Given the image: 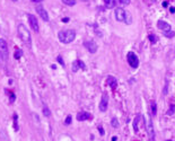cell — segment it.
<instances>
[{"label": "cell", "instance_id": "cell-1", "mask_svg": "<svg viewBox=\"0 0 175 141\" xmlns=\"http://www.w3.org/2000/svg\"><path fill=\"white\" fill-rule=\"evenodd\" d=\"M59 41L63 44H69L71 43L72 41L75 40L76 37V32L74 29H64V31H60L58 34Z\"/></svg>", "mask_w": 175, "mask_h": 141}, {"label": "cell", "instance_id": "cell-2", "mask_svg": "<svg viewBox=\"0 0 175 141\" xmlns=\"http://www.w3.org/2000/svg\"><path fill=\"white\" fill-rule=\"evenodd\" d=\"M18 35H19L20 40L24 42L27 46H31L32 44V40H31V34L28 32V29L26 28V26L23 24H20L18 26Z\"/></svg>", "mask_w": 175, "mask_h": 141}, {"label": "cell", "instance_id": "cell-3", "mask_svg": "<svg viewBox=\"0 0 175 141\" xmlns=\"http://www.w3.org/2000/svg\"><path fill=\"white\" fill-rule=\"evenodd\" d=\"M8 58H9V52L7 42L4 39H0V62L2 65H6V62L8 61Z\"/></svg>", "mask_w": 175, "mask_h": 141}, {"label": "cell", "instance_id": "cell-4", "mask_svg": "<svg viewBox=\"0 0 175 141\" xmlns=\"http://www.w3.org/2000/svg\"><path fill=\"white\" fill-rule=\"evenodd\" d=\"M127 60H128V63L130 65V67L133 69L138 68V65H139V59H138V56L137 54L133 52H129L127 54Z\"/></svg>", "mask_w": 175, "mask_h": 141}, {"label": "cell", "instance_id": "cell-5", "mask_svg": "<svg viewBox=\"0 0 175 141\" xmlns=\"http://www.w3.org/2000/svg\"><path fill=\"white\" fill-rule=\"evenodd\" d=\"M27 18H28L29 26L32 27L33 31H34V32H39V22H37V18H36L34 15H32V14H28Z\"/></svg>", "mask_w": 175, "mask_h": 141}, {"label": "cell", "instance_id": "cell-6", "mask_svg": "<svg viewBox=\"0 0 175 141\" xmlns=\"http://www.w3.org/2000/svg\"><path fill=\"white\" fill-rule=\"evenodd\" d=\"M84 46L87 49L88 52H91L92 54H94L97 51V45H96V43L94 41H86L84 43Z\"/></svg>", "mask_w": 175, "mask_h": 141}, {"label": "cell", "instance_id": "cell-7", "mask_svg": "<svg viewBox=\"0 0 175 141\" xmlns=\"http://www.w3.org/2000/svg\"><path fill=\"white\" fill-rule=\"evenodd\" d=\"M108 96L106 94H103L100 103V111L101 112H105L108 109Z\"/></svg>", "mask_w": 175, "mask_h": 141}, {"label": "cell", "instance_id": "cell-8", "mask_svg": "<svg viewBox=\"0 0 175 141\" xmlns=\"http://www.w3.org/2000/svg\"><path fill=\"white\" fill-rule=\"evenodd\" d=\"M125 17H127V12H125L124 9H122V8H116L115 9L116 20H119V22H124V20H125Z\"/></svg>", "mask_w": 175, "mask_h": 141}, {"label": "cell", "instance_id": "cell-9", "mask_svg": "<svg viewBox=\"0 0 175 141\" xmlns=\"http://www.w3.org/2000/svg\"><path fill=\"white\" fill-rule=\"evenodd\" d=\"M36 12H37L39 16H40L42 19L45 20V22H48V20H49V15H48V12H46V10H45L42 6H37V7H36Z\"/></svg>", "mask_w": 175, "mask_h": 141}, {"label": "cell", "instance_id": "cell-10", "mask_svg": "<svg viewBox=\"0 0 175 141\" xmlns=\"http://www.w3.org/2000/svg\"><path fill=\"white\" fill-rule=\"evenodd\" d=\"M147 131H148V136L151 139V141H155V130H154V124H153V121L149 120L147 125Z\"/></svg>", "mask_w": 175, "mask_h": 141}, {"label": "cell", "instance_id": "cell-11", "mask_svg": "<svg viewBox=\"0 0 175 141\" xmlns=\"http://www.w3.org/2000/svg\"><path fill=\"white\" fill-rule=\"evenodd\" d=\"M92 119V114L88 112H80L77 114V120L78 121H87V120H91Z\"/></svg>", "mask_w": 175, "mask_h": 141}, {"label": "cell", "instance_id": "cell-12", "mask_svg": "<svg viewBox=\"0 0 175 141\" xmlns=\"http://www.w3.org/2000/svg\"><path fill=\"white\" fill-rule=\"evenodd\" d=\"M157 26H158L159 29H162L163 32H166V31H171L172 29V26L168 23L164 22V20H158L157 22Z\"/></svg>", "mask_w": 175, "mask_h": 141}, {"label": "cell", "instance_id": "cell-13", "mask_svg": "<svg viewBox=\"0 0 175 141\" xmlns=\"http://www.w3.org/2000/svg\"><path fill=\"white\" fill-rule=\"evenodd\" d=\"M106 82H108V85L111 87L112 90H115V88L118 87V82H116V79L114 77L108 76V78H106Z\"/></svg>", "mask_w": 175, "mask_h": 141}, {"label": "cell", "instance_id": "cell-14", "mask_svg": "<svg viewBox=\"0 0 175 141\" xmlns=\"http://www.w3.org/2000/svg\"><path fill=\"white\" fill-rule=\"evenodd\" d=\"M140 117H141V115L138 114V115L135 117V120H133V124H132V126H133V130H135L136 133L139 131V130H138V123H139V121H140Z\"/></svg>", "mask_w": 175, "mask_h": 141}, {"label": "cell", "instance_id": "cell-15", "mask_svg": "<svg viewBox=\"0 0 175 141\" xmlns=\"http://www.w3.org/2000/svg\"><path fill=\"white\" fill-rule=\"evenodd\" d=\"M105 6H106V8L108 9H112L115 7V0H103Z\"/></svg>", "mask_w": 175, "mask_h": 141}, {"label": "cell", "instance_id": "cell-16", "mask_svg": "<svg viewBox=\"0 0 175 141\" xmlns=\"http://www.w3.org/2000/svg\"><path fill=\"white\" fill-rule=\"evenodd\" d=\"M150 113L153 116H155L156 113H157V107H156V103L155 102H153L150 105Z\"/></svg>", "mask_w": 175, "mask_h": 141}, {"label": "cell", "instance_id": "cell-17", "mask_svg": "<svg viewBox=\"0 0 175 141\" xmlns=\"http://www.w3.org/2000/svg\"><path fill=\"white\" fill-rule=\"evenodd\" d=\"M111 125L113 126V128H115V129H118V128L120 126V123H119V121H118V119H116V117H112Z\"/></svg>", "mask_w": 175, "mask_h": 141}, {"label": "cell", "instance_id": "cell-18", "mask_svg": "<svg viewBox=\"0 0 175 141\" xmlns=\"http://www.w3.org/2000/svg\"><path fill=\"white\" fill-rule=\"evenodd\" d=\"M164 36L165 37H168V39H172V37L175 36V32H173V31H166V32H163Z\"/></svg>", "mask_w": 175, "mask_h": 141}, {"label": "cell", "instance_id": "cell-19", "mask_svg": "<svg viewBox=\"0 0 175 141\" xmlns=\"http://www.w3.org/2000/svg\"><path fill=\"white\" fill-rule=\"evenodd\" d=\"M43 114H44V116H46V117L51 116V112H50V109H49L48 106H45V105L43 106Z\"/></svg>", "mask_w": 175, "mask_h": 141}, {"label": "cell", "instance_id": "cell-20", "mask_svg": "<svg viewBox=\"0 0 175 141\" xmlns=\"http://www.w3.org/2000/svg\"><path fill=\"white\" fill-rule=\"evenodd\" d=\"M149 41H150L151 44H155V43H157V41H158V37L156 36L155 34H151V35H149Z\"/></svg>", "mask_w": 175, "mask_h": 141}, {"label": "cell", "instance_id": "cell-21", "mask_svg": "<svg viewBox=\"0 0 175 141\" xmlns=\"http://www.w3.org/2000/svg\"><path fill=\"white\" fill-rule=\"evenodd\" d=\"M62 2L67 6H75L76 5V0H62Z\"/></svg>", "mask_w": 175, "mask_h": 141}, {"label": "cell", "instance_id": "cell-22", "mask_svg": "<svg viewBox=\"0 0 175 141\" xmlns=\"http://www.w3.org/2000/svg\"><path fill=\"white\" fill-rule=\"evenodd\" d=\"M175 113V105H171L170 109L167 111V115H173Z\"/></svg>", "mask_w": 175, "mask_h": 141}, {"label": "cell", "instance_id": "cell-23", "mask_svg": "<svg viewBox=\"0 0 175 141\" xmlns=\"http://www.w3.org/2000/svg\"><path fill=\"white\" fill-rule=\"evenodd\" d=\"M120 5H122V6H128V5L130 4V0H116Z\"/></svg>", "mask_w": 175, "mask_h": 141}, {"label": "cell", "instance_id": "cell-24", "mask_svg": "<svg viewBox=\"0 0 175 141\" xmlns=\"http://www.w3.org/2000/svg\"><path fill=\"white\" fill-rule=\"evenodd\" d=\"M22 50H16V52H15V55H14V58L15 59H19L20 56H22Z\"/></svg>", "mask_w": 175, "mask_h": 141}, {"label": "cell", "instance_id": "cell-25", "mask_svg": "<svg viewBox=\"0 0 175 141\" xmlns=\"http://www.w3.org/2000/svg\"><path fill=\"white\" fill-rule=\"evenodd\" d=\"M71 121H72V116L71 115H68L67 119H66V121H64V124L69 125L70 123H71Z\"/></svg>", "mask_w": 175, "mask_h": 141}, {"label": "cell", "instance_id": "cell-26", "mask_svg": "<svg viewBox=\"0 0 175 141\" xmlns=\"http://www.w3.org/2000/svg\"><path fill=\"white\" fill-rule=\"evenodd\" d=\"M78 69H79L78 63H77V61H75V62H74V65H72V71H74V72H77Z\"/></svg>", "mask_w": 175, "mask_h": 141}, {"label": "cell", "instance_id": "cell-27", "mask_svg": "<svg viewBox=\"0 0 175 141\" xmlns=\"http://www.w3.org/2000/svg\"><path fill=\"white\" fill-rule=\"evenodd\" d=\"M77 63H78V67H79V69H85V68H86V67H85V65H84L83 61L77 60Z\"/></svg>", "mask_w": 175, "mask_h": 141}, {"label": "cell", "instance_id": "cell-28", "mask_svg": "<svg viewBox=\"0 0 175 141\" xmlns=\"http://www.w3.org/2000/svg\"><path fill=\"white\" fill-rule=\"evenodd\" d=\"M167 88H168V81L166 80V85H165V88H164V95L167 94Z\"/></svg>", "mask_w": 175, "mask_h": 141}, {"label": "cell", "instance_id": "cell-29", "mask_svg": "<svg viewBox=\"0 0 175 141\" xmlns=\"http://www.w3.org/2000/svg\"><path fill=\"white\" fill-rule=\"evenodd\" d=\"M98 131H100V133H101V136H104V130H103V128L102 126H98Z\"/></svg>", "mask_w": 175, "mask_h": 141}, {"label": "cell", "instance_id": "cell-30", "mask_svg": "<svg viewBox=\"0 0 175 141\" xmlns=\"http://www.w3.org/2000/svg\"><path fill=\"white\" fill-rule=\"evenodd\" d=\"M58 61H59V62H60V63H61L62 65H64L63 60H62V58H61V56H58Z\"/></svg>", "mask_w": 175, "mask_h": 141}, {"label": "cell", "instance_id": "cell-31", "mask_svg": "<svg viewBox=\"0 0 175 141\" xmlns=\"http://www.w3.org/2000/svg\"><path fill=\"white\" fill-rule=\"evenodd\" d=\"M31 1H33V2H41L42 0H31Z\"/></svg>", "mask_w": 175, "mask_h": 141}, {"label": "cell", "instance_id": "cell-32", "mask_svg": "<svg viewBox=\"0 0 175 141\" xmlns=\"http://www.w3.org/2000/svg\"><path fill=\"white\" fill-rule=\"evenodd\" d=\"M171 12H173V14L175 12V8H174V7H172V8H171Z\"/></svg>", "mask_w": 175, "mask_h": 141}, {"label": "cell", "instance_id": "cell-33", "mask_svg": "<svg viewBox=\"0 0 175 141\" xmlns=\"http://www.w3.org/2000/svg\"><path fill=\"white\" fill-rule=\"evenodd\" d=\"M62 20H63L64 23H67V22H68V20H69V19H68V17H66V18H63V19H62Z\"/></svg>", "mask_w": 175, "mask_h": 141}, {"label": "cell", "instance_id": "cell-34", "mask_svg": "<svg viewBox=\"0 0 175 141\" xmlns=\"http://www.w3.org/2000/svg\"><path fill=\"white\" fill-rule=\"evenodd\" d=\"M116 140H118V138H116V137H113V138H112V141H116Z\"/></svg>", "mask_w": 175, "mask_h": 141}, {"label": "cell", "instance_id": "cell-35", "mask_svg": "<svg viewBox=\"0 0 175 141\" xmlns=\"http://www.w3.org/2000/svg\"><path fill=\"white\" fill-rule=\"evenodd\" d=\"M166 141H172V140H166Z\"/></svg>", "mask_w": 175, "mask_h": 141}]
</instances>
